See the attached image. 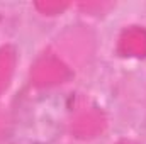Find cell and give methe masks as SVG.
<instances>
[{
  "label": "cell",
  "mask_w": 146,
  "mask_h": 144,
  "mask_svg": "<svg viewBox=\"0 0 146 144\" xmlns=\"http://www.w3.org/2000/svg\"><path fill=\"white\" fill-rule=\"evenodd\" d=\"M72 114V97L65 93L39 95L17 114L10 139L14 144L54 143Z\"/></svg>",
  "instance_id": "cell-1"
}]
</instances>
